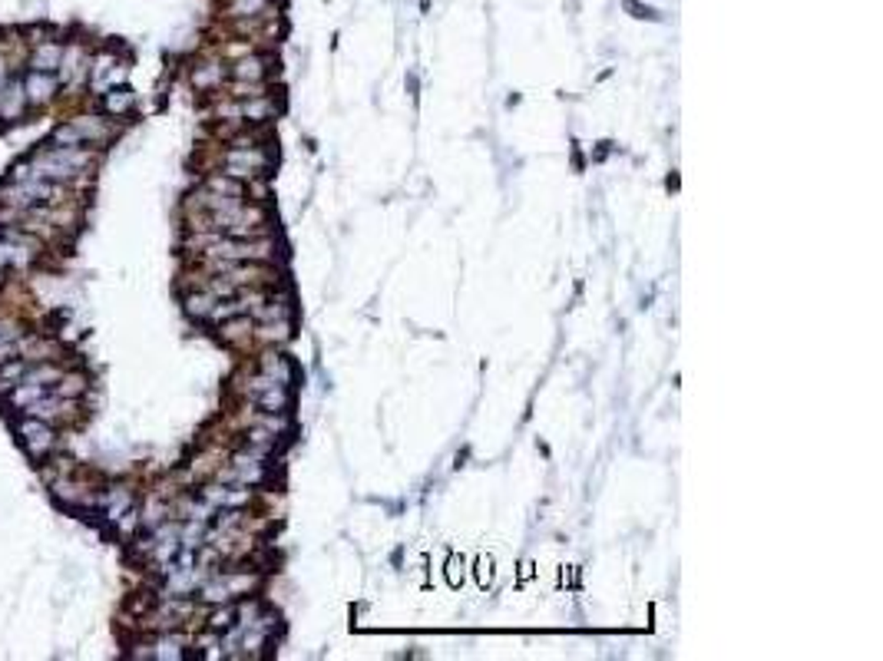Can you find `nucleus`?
Masks as SVG:
<instances>
[{
  "label": "nucleus",
  "mask_w": 883,
  "mask_h": 661,
  "mask_svg": "<svg viewBox=\"0 0 883 661\" xmlns=\"http://www.w3.org/2000/svg\"><path fill=\"white\" fill-rule=\"evenodd\" d=\"M17 437L24 443V450L30 456H36V460L53 453V447H57V430L50 427L47 420L30 417V414H24V417L17 420Z\"/></svg>",
  "instance_id": "obj_1"
},
{
  "label": "nucleus",
  "mask_w": 883,
  "mask_h": 661,
  "mask_svg": "<svg viewBox=\"0 0 883 661\" xmlns=\"http://www.w3.org/2000/svg\"><path fill=\"white\" fill-rule=\"evenodd\" d=\"M24 96L30 106H47L60 90V80L57 73H40V70H30L24 77Z\"/></svg>",
  "instance_id": "obj_2"
},
{
  "label": "nucleus",
  "mask_w": 883,
  "mask_h": 661,
  "mask_svg": "<svg viewBox=\"0 0 883 661\" xmlns=\"http://www.w3.org/2000/svg\"><path fill=\"white\" fill-rule=\"evenodd\" d=\"M262 165H265V156L258 149H229L225 152V175H232V179L258 173Z\"/></svg>",
  "instance_id": "obj_3"
},
{
  "label": "nucleus",
  "mask_w": 883,
  "mask_h": 661,
  "mask_svg": "<svg viewBox=\"0 0 883 661\" xmlns=\"http://www.w3.org/2000/svg\"><path fill=\"white\" fill-rule=\"evenodd\" d=\"M60 60H63V44H57V40H40V44H34V50H30V70L57 73Z\"/></svg>",
  "instance_id": "obj_4"
},
{
  "label": "nucleus",
  "mask_w": 883,
  "mask_h": 661,
  "mask_svg": "<svg viewBox=\"0 0 883 661\" xmlns=\"http://www.w3.org/2000/svg\"><path fill=\"white\" fill-rule=\"evenodd\" d=\"M40 255V248H30V245H17L11 238L0 235V268H27L34 265V258Z\"/></svg>",
  "instance_id": "obj_5"
},
{
  "label": "nucleus",
  "mask_w": 883,
  "mask_h": 661,
  "mask_svg": "<svg viewBox=\"0 0 883 661\" xmlns=\"http://www.w3.org/2000/svg\"><path fill=\"white\" fill-rule=\"evenodd\" d=\"M27 109V96H24V83L20 80H7V86L0 90V119H17Z\"/></svg>",
  "instance_id": "obj_6"
},
{
  "label": "nucleus",
  "mask_w": 883,
  "mask_h": 661,
  "mask_svg": "<svg viewBox=\"0 0 883 661\" xmlns=\"http://www.w3.org/2000/svg\"><path fill=\"white\" fill-rule=\"evenodd\" d=\"M90 70V57H86V50L80 47V44H73V47H63V60H60V77L57 80H77V77H83V73Z\"/></svg>",
  "instance_id": "obj_7"
},
{
  "label": "nucleus",
  "mask_w": 883,
  "mask_h": 661,
  "mask_svg": "<svg viewBox=\"0 0 883 661\" xmlns=\"http://www.w3.org/2000/svg\"><path fill=\"white\" fill-rule=\"evenodd\" d=\"M70 123H73V129L80 133L83 146H86V142H106L113 136V126H109L103 117H77V119H70Z\"/></svg>",
  "instance_id": "obj_8"
},
{
  "label": "nucleus",
  "mask_w": 883,
  "mask_h": 661,
  "mask_svg": "<svg viewBox=\"0 0 883 661\" xmlns=\"http://www.w3.org/2000/svg\"><path fill=\"white\" fill-rule=\"evenodd\" d=\"M232 476L239 483H258L265 470H262V453L252 450V453H239L232 460Z\"/></svg>",
  "instance_id": "obj_9"
},
{
  "label": "nucleus",
  "mask_w": 883,
  "mask_h": 661,
  "mask_svg": "<svg viewBox=\"0 0 883 661\" xmlns=\"http://www.w3.org/2000/svg\"><path fill=\"white\" fill-rule=\"evenodd\" d=\"M44 394H47V387H44V383L20 381L17 387H11V391H7V400L13 404V410H20V414H24L27 407L34 404V400H40Z\"/></svg>",
  "instance_id": "obj_10"
},
{
  "label": "nucleus",
  "mask_w": 883,
  "mask_h": 661,
  "mask_svg": "<svg viewBox=\"0 0 883 661\" xmlns=\"http://www.w3.org/2000/svg\"><path fill=\"white\" fill-rule=\"evenodd\" d=\"M245 499H248V489H242V487H212V489H206V503L222 506V510H235V506H242Z\"/></svg>",
  "instance_id": "obj_11"
},
{
  "label": "nucleus",
  "mask_w": 883,
  "mask_h": 661,
  "mask_svg": "<svg viewBox=\"0 0 883 661\" xmlns=\"http://www.w3.org/2000/svg\"><path fill=\"white\" fill-rule=\"evenodd\" d=\"M232 73L239 83H258L265 77V57H242L232 67Z\"/></svg>",
  "instance_id": "obj_12"
},
{
  "label": "nucleus",
  "mask_w": 883,
  "mask_h": 661,
  "mask_svg": "<svg viewBox=\"0 0 883 661\" xmlns=\"http://www.w3.org/2000/svg\"><path fill=\"white\" fill-rule=\"evenodd\" d=\"M86 391V377L83 374H60V381L53 383V394L63 397V400H73Z\"/></svg>",
  "instance_id": "obj_13"
},
{
  "label": "nucleus",
  "mask_w": 883,
  "mask_h": 661,
  "mask_svg": "<svg viewBox=\"0 0 883 661\" xmlns=\"http://www.w3.org/2000/svg\"><path fill=\"white\" fill-rule=\"evenodd\" d=\"M24 374H27V364L20 358L0 364V394H7L11 387H17V383L24 381Z\"/></svg>",
  "instance_id": "obj_14"
},
{
  "label": "nucleus",
  "mask_w": 883,
  "mask_h": 661,
  "mask_svg": "<svg viewBox=\"0 0 883 661\" xmlns=\"http://www.w3.org/2000/svg\"><path fill=\"white\" fill-rule=\"evenodd\" d=\"M268 4H271V0H232V4H229V13L239 17V20H252V17H265Z\"/></svg>",
  "instance_id": "obj_15"
},
{
  "label": "nucleus",
  "mask_w": 883,
  "mask_h": 661,
  "mask_svg": "<svg viewBox=\"0 0 883 661\" xmlns=\"http://www.w3.org/2000/svg\"><path fill=\"white\" fill-rule=\"evenodd\" d=\"M103 109L106 113H113V117H123V113H129L133 109V93L129 90H106L103 93Z\"/></svg>",
  "instance_id": "obj_16"
},
{
  "label": "nucleus",
  "mask_w": 883,
  "mask_h": 661,
  "mask_svg": "<svg viewBox=\"0 0 883 661\" xmlns=\"http://www.w3.org/2000/svg\"><path fill=\"white\" fill-rule=\"evenodd\" d=\"M53 496L60 499V503H67V506H77V503H93V499L86 496L77 483H67V480H53Z\"/></svg>",
  "instance_id": "obj_17"
},
{
  "label": "nucleus",
  "mask_w": 883,
  "mask_h": 661,
  "mask_svg": "<svg viewBox=\"0 0 883 661\" xmlns=\"http://www.w3.org/2000/svg\"><path fill=\"white\" fill-rule=\"evenodd\" d=\"M103 510H106V516H109V520L117 522L123 512L133 510V496H129L126 489H113L109 496H103Z\"/></svg>",
  "instance_id": "obj_18"
},
{
  "label": "nucleus",
  "mask_w": 883,
  "mask_h": 661,
  "mask_svg": "<svg viewBox=\"0 0 883 661\" xmlns=\"http://www.w3.org/2000/svg\"><path fill=\"white\" fill-rule=\"evenodd\" d=\"M192 83H196L198 90L219 86L222 83V67L219 63H202V67H196V73H192Z\"/></svg>",
  "instance_id": "obj_19"
},
{
  "label": "nucleus",
  "mask_w": 883,
  "mask_h": 661,
  "mask_svg": "<svg viewBox=\"0 0 883 661\" xmlns=\"http://www.w3.org/2000/svg\"><path fill=\"white\" fill-rule=\"evenodd\" d=\"M215 302H219V298H215L212 291H206V294H192V298L186 302V311L196 314V318H209V311L215 308Z\"/></svg>",
  "instance_id": "obj_20"
},
{
  "label": "nucleus",
  "mask_w": 883,
  "mask_h": 661,
  "mask_svg": "<svg viewBox=\"0 0 883 661\" xmlns=\"http://www.w3.org/2000/svg\"><path fill=\"white\" fill-rule=\"evenodd\" d=\"M239 117L252 119V123H262V119L271 117V103H268V100H258V96H255L252 103L239 106Z\"/></svg>",
  "instance_id": "obj_21"
},
{
  "label": "nucleus",
  "mask_w": 883,
  "mask_h": 661,
  "mask_svg": "<svg viewBox=\"0 0 883 661\" xmlns=\"http://www.w3.org/2000/svg\"><path fill=\"white\" fill-rule=\"evenodd\" d=\"M50 146H83L80 133L73 129V123H60L53 129V136H50Z\"/></svg>",
  "instance_id": "obj_22"
},
{
  "label": "nucleus",
  "mask_w": 883,
  "mask_h": 661,
  "mask_svg": "<svg viewBox=\"0 0 883 661\" xmlns=\"http://www.w3.org/2000/svg\"><path fill=\"white\" fill-rule=\"evenodd\" d=\"M179 645H182L179 638H159V641L152 645L150 655H152V658H179V655H182V651H179Z\"/></svg>",
  "instance_id": "obj_23"
},
{
  "label": "nucleus",
  "mask_w": 883,
  "mask_h": 661,
  "mask_svg": "<svg viewBox=\"0 0 883 661\" xmlns=\"http://www.w3.org/2000/svg\"><path fill=\"white\" fill-rule=\"evenodd\" d=\"M265 374L271 377V381H279V383H288V364L281 358H268L265 360Z\"/></svg>",
  "instance_id": "obj_24"
},
{
  "label": "nucleus",
  "mask_w": 883,
  "mask_h": 661,
  "mask_svg": "<svg viewBox=\"0 0 883 661\" xmlns=\"http://www.w3.org/2000/svg\"><path fill=\"white\" fill-rule=\"evenodd\" d=\"M24 335V327L11 321V318H0V341H17V337Z\"/></svg>",
  "instance_id": "obj_25"
},
{
  "label": "nucleus",
  "mask_w": 883,
  "mask_h": 661,
  "mask_svg": "<svg viewBox=\"0 0 883 661\" xmlns=\"http://www.w3.org/2000/svg\"><path fill=\"white\" fill-rule=\"evenodd\" d=\"M232 618H235V609H222L219 615H212V628H232Z\"/></svg>",
  "instance_id": "obj_26"
},
{
  "label": "nucleus",
  "mask_w": 883,
  "mask_h": 661,
  "mask_svg": "<svg viewBox=\"0 0 883 661\" xmlns=\"http://www.w3.org/2000/svg\"><path fill=\"white\" fill-rule=\"evenodd\" d=\"M13 358H20L17 354V341H0V364H7Z\"/></svg>",
  "instance_id": "obj_27"
},
{
  "label": "nucleus",
  "mask_w": 883,
  "mask_h": 661,
  "mask_svg": "<svg viewBox=\"0 0 883 661\" xmlns=\"http://www.w3.org/2000/svg\"><path fill=\"white\" fill-rule=\"evenodd\" d=\"M0 275H4V268H0Z\"/></svg>",
  "instance_id": "obj_28"
}]
</instances>
